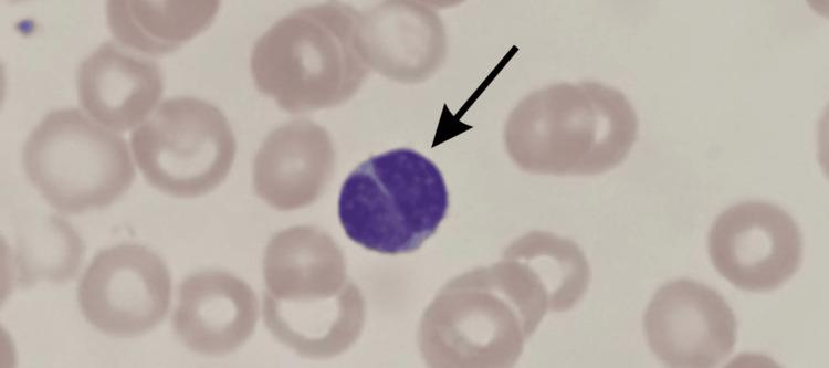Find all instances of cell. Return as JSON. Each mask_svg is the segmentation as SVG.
<instances>
[{"label":"cell","instance_id":"obj_1","mask_svg":"<svg viewBox=\"0 0 829 368\" xmlns=\"http://www.w3.org/2000/svg\"><path fill=\"white\" fill-rule=\"evenodd\" d=\"M263 274V318L279 341L319 359L339 355L357 340L365 301L326 232L308 225L279 232L266 246Z\"/></svg>","mask_w":829,"mask_h":368},{"label":"cell","instance_id":"obj_2","mask_svg":"<svg viewBox=\"0 0 829 368\" xmlns=\"http://www.w3.org/2000/svg\"><path fill=\"white\" fill-rule=\"evenodd\" d=\"M359 21L360 14L342 3L301 9L282 19L253 48L255 85L292 113L347 101L369 71Z\"/></svg>","mask_w":829,"mask_h":368},{"label":"cell","instance_id":"obj_3","mask_svg":"<svg viewBox=\"0 0 829 368\" xmlns=\"http://www.w3.org/2000/svg\"><path fill=\"white\" fill-rule=\"evenodd\" d=\"M449 209L438 166L410 148L371 156L345 179L338 218L345 234L366 250L411 253L432 236Z\"/></svg>","mask_w":829,"mask_h":368},{"label":"cell","instance_id":"obj_4","mask_svg":"<svg viewBox=\"0 0 829 368\" xmlns=\"http://www.w3.org/2000/svg\"><path fill=\"white\" fill-rule=\"evenodd\" d=\"M22 164L41 196L67 214L111 206L136 175L126 140L76 108L53 111L39 123Z\"/></svg>","mask_w":829,"mask_h":368},{"label":"cell","instance_id":"obj_5","mask_svg":"<svg viewBox=\"0 0 829 368\" xmlns=\"http://www.w3.org/2000/svg\"><path fill=\"white\" fill-rule=\"evenodd\" d=\"M135 161L159 191L195 198L216 189L228 176L237 150L223 113L189 96L172 97L130 136Z\"/></svg>","mask_w":829,"mask_h":368},{"label":"cell","instance_id":"obj_6","mask_svg":"<svg viewBox=\"0 0 829 368\" xmlns=\"http://www.w3.org/2000/svg\"><path fill=\"white\" fill-rule=\"evenodd\" d=\"M77 299L85 319L114 337L143 335L166 317L171 276L147 246L122 243L99 251L83 273Z\"/></svg>","mask_w":829,"mask_h":368},{"label":"cell","instance_id":"obj_7","mask_svg":"<svg viewBox=\"0 0 829 368\" xmlns=\"http://www.w3.org/2000/svg\"><path fill=\"white\" fill-rule=\"evenodd\" d=\"M707 244L717 272L748 292L778 288L802 259L799 227L784 209L765 201L728 207L713 222Z\"/></svg>","mask_w":829,"mask_h":368},{"label":"cell","instance_id":"obj_8","mask_svg":"<svg viewBox=\"0 0 829 368\" xmlns=\"http://www.w3.org/2000/svg\"><path fill=\"white\" fill-rule=\"evenodd\" d=\"M643 328L650 349L668 367L711 368L733 350L737 323L724 297L692 280L661 286L649 303Z\"/></svg>","mask_w":829,"mask_h":368},{"label":"cell","instance_id":"obj_9","mask_svg":"<svg viewBox=\"0 0 829 368\" xmlns=\"http://www.w3.org/2000/svg\"><path fill=\"white\" fill-rule=\"evenodd\" d=\"M258 317L256 295L243 280L228 272L203 271L181 282L172 328L190 350L221 356L251 337Z\"/></svg>","mask_w":829,"mask_h":368},{"label":"cell","instance_id":"obj_10","mask_svg":"<svg viewBox=\"0 0 829 368\" xmlns=\"http://www.w3.org/2000/svg\"><path fill=\"white\" fill-rule=\"evenodd\" d=\"M162 88L156 62L112 41L99 45L77 71L82 107L96 122L117 132L143 122L157 105Z\"/></svg>","mask_w":829,"mask_h":368},{"label":"cell","instance_id":"obj_11","mask_svg":"<svg viewBox=\"0 0 829 368\" xmlns=\"http://www.w3.org/2000/svg\"><path fill=\"white\" fill-rule=\"evenodd\" d=\"M334 149L327 132L311 122H294L272 132L253 165L256 194L280 210L313 203L334 169Z\"/></svg>","mask_w":829,"mask_h":368},{"label":"cell","instance_id":"obj_12","mask_svg":"<svg viewBox=\"0 0 829 368\" xmlns=\"http://www.w3.org/2000/svg\"><path fill=\"white\" fill-rule=\"evenodd\" d=\"M218 6L217 1L111 0L106 14L112 33L124 46L160 55L203 31Z\"/></svg>","mask_w":829,"mask_h":368},{"label":"cell","instance_id":"obj_13","mask_svg":"<svg viewBox=\"0 0 829 368\" xmlns=\"http://www.w3.org/2000/svg\"><path fill=\"white\" fill-rule=\"evenodd\" d=\"M84 251L81 236L69 222L49 217L18 241L17 282L20 287H30L41 280L65 283L76 275Z\"/></svg>","mask_w":829,"mask_h":368}]
</instances>
